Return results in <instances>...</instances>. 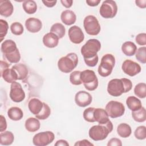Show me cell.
I'll use <instances>...</instances> for the list:
<instances>
[{"instance_id":"obj_1","label":"cell","mask_w":146,"mask_h":146,"mask_svg":"<svg viewBox=\"0 0 146 146\" xmlns=\"http://www.w3.org/2000/svg\"><path fill=\"white\" fill-rule=\"evenodd\" d=\"M132 88V83L128 79H113L108 83L107 92L110 95L117 97L129 92Z\"/></svg>"},{"instance_id":"obj_2","label":"cell","mask_w":146,"mask_h":146,"mask_svg":"<svg viewBox=\"0 0 146 146\" xmlns=\"http://www.w3.org/2000/svg\"><path fill=\"white\" fill-rule=\"evenodd\" d=\"M113 130V124L109 120L104 124H98L92 126L88 132L90 137L94 141L103 140Z\"/></svg>"},{"instance_id":"obj_3","label":"cell","mask_w":146,"mask_h":146,"mask_svg":"<svg viewBox=\"0 0 146 146\" xmlns=\"http://www.w3.org/2000/svg\"><path fill=\"white\" fill-rule=\"evenodd\" d=\"M78 57L76 54L70 52L60 58L58 62V67L64 73L71 72L78 65Z\"/></svg>"},{"instance_id":"obj_4","label":"cell","mask_w":146,"mask_h":146,"mask_svg":"<svg viewBox=\"0 0 146 146\" xmlns=\"http://www.w3.org/2000/svg\"><path fill=\"white\" fill-rule=\"evenodd\" d=\"M115 64V58L111 54L104 55L101 59V62L98 67V73L103 77L109 76L113 70Z\"/></svg>"},{"instance_id":"obj_5","label":"cell","mask_w":146,"mask_h":146,"mask_svg":"<svg viewBox=\"0 0 146 146\" xmlns=\"http://www.w3.org/2000/svg\"><path fill=\"white\" fill-rule=\"evenodd\" d=\"M101 43L96 39H90L81 48V54L84 59H89L97 55L100 50Z\"/></svg>"},{"instance_id":"obj_6","label":"cell","mask_w":146,"mask_h":146,"mask_svg":"<svg viewBox=\"0 0 146 146\" xmlns=\"http://www.w3.org/2000/svg\"><path fill=\"white\" fill-rule=\"evenodd\" d=\"M80 79L85 88L88 91H94L98 87V79L92 70H86L82 71Z\"/></svg>"},{"instance_id":"obj_7","label":"cell","mask_w":146,"mask_h":146,"mask_svg":"<svg viewBox=\"0 0 146 146\" xmlns=\"http://www.w3.org/2000/svg\"><path fill=\"white\" fill-rule=\"evenodd\" d=\"M117 12V6L115 1L112 0H106L102 3L99 13L104 18H113Z\"/></svg>"},{"instance_id":"obj_8","label":"cell","mask_w":146,"mask_h":146,"mask_svg":"<svg viewBox=\"0 0 146 146\" xmlns=\"http://www.w3.org/2000/svg\"><path fill=\"white\" fill-rule=\"evenodd\" d=\"M83 26L86 33L90 35H98L101 30L100 25L97 18L94 15H88L83 21Z\"/></svg>"},{"instance_id":"obj_9","label":"cell","mask_w":146,"mask_h":146,"mask_svg":"<svg viewBox=\"0 0 146 146\" xmlns=\"http://www.w3.org/2000/svg\"><path fill=\"white\" fill-rule=\"evenodd\" d=\"M105 110L110 117L116 118L123 115L125 107L121 102L112 100L107 104Z\"/></svg>"},{"instance_id":"obj_10","label":"cell","mask_w":146,"mask_h":146,"mask_svg":"<svg viewBox=\"0 0 146 146\" xmlns=\"http://www.w3.org/2000/svg\"><path fill=\"white\" fill-rule=\"evenodd\" d=\"M55 139V135L51 131H44L34 135L33 143L36 146H45L51 143Z\"/></svg>"},{"instance_id":"obj_11","label":"cell","mask_w":146,"mask_h":146,"mask_svg":"<svg viewBox=\"0 0 146 146\" xmlns=\"http://www.w3.org/2000/svg\"><path fill=\"white\" fill-rule=\"evenodd\" d=\"M9 95L10 99L16 103L21 102L25 98V93L21 84L16 81L12 83L10 86Z\"/></svg>"},{"instance_id":"obj_12","label":"cell","mask_w":146,"mask_h":146,"mask_svg":"<svg viewBox=\"0 0 146 146\" xmlns=\"http://www.w3.org/2000/svg\"><path fill=\"white\" fill-rule=\"evenodd\" d=\"M121 68L125 74L130 76H134L141 71V67L137 63L128 59L123 62Z\"/></svg>"},{"instance_id":"obj_13","label":"cell","mask_w":146,"mask_h":146,"mask_svg":"<svg viewBox=\"0 0 146 146\" xmlns=\"http://www.w3.org/2000/svg\"><path fill=\"white\" fill-rule=\"evenodd\" d=\"M68 36L70 41L75 44H80L84 39L82 29L78 26H73L69 29Z\"/></svg>"},{"instance_id":"obj_14","label":"cell","mask_w":146,"mask_h":146,"mask_svg":"<svg viewBox=\"0 0 146 146\" xmlns=\"http://www.w3.org/2000/svg\"><path fill=\"white\" fill-rule=\"evenodd\" d=\"M75 102L78 106L85 107L91 103L92 96L87 91H80L75 96Z\"/></svg>"},{"instance_id":"obj_15","label":"cell","mask_w":146,"mask_h":146,"mask_svg":"<svg viewBox=\"0 0 146 146\" xmlns=\"http://www.w3.org/2000/svg\"><path fill=\"white\" fill-rule=\"evenodd\" d=\"M26 29L31 33L39 32L42 27V22L38 18L31 17L26 19L25 22Z\"/></svg>"},{"instance_id":"obj_16","label":"cell","mask_w":146,"mask_h":146,"mask_svg":"<svg viewBox=\"0 0 146 146\" xmlns=\"http://www.w3.org/2000/svg\"><path fill=\"white\" fill-rule=\"evenodd\" d=\"M94 117L95 121H97L99 124H104L110 120L107 112L103 108H95L94 111Z\"/></svg>"},{"instance_id":"obj_17","label":"cell","mask_w":146,"mask_h":146,"mask_svg":"<svg viewBox=\"0 0 146 146\" xmlns=\"http://www.w3.org/2000/svg\"><path fill=\"white\" fill-rule=\"evenodd\" d=\"M14 7L10 1H0V14L5 17H9L13 13Z\"/></svg>"},{"instance_id":"obj_18","label":"cell","mask_w":146,"mask_h":146,"mask_svg":"<svg viewBox=\"0 0 146 146\" xmlns=\"http://www.w3.org/2000/svg\"><path fill=\"white\" fill-rule=\"evenodd\" d=\"M43 43L47 47L54 48L59 43V38L55 34L50 32L43 36Z\"/></svg>"},{"instance_id":"obj_19","label":"cell","mask_w":146,"mask_h":146,"mask_svg":"<svg viewBox=\"0 0 146 146\" xmlns=\"http://www.w3.org/2000/svg\"><path fill=\"white\" fill-rule=\"evenodd\" d=\"M43 107V102H42L37 98H32L28 103V107L30 111L33 115H38L42 111Z\"/></svg>"},{"instance_id":"obj_20","label":"cell","mask_w":146,"mask_h":146,"mask_svg":"<svg viewBox=\"0 0 146 146\" xmlns=\"http://www.w3.org/2000/svg\"><path fill=\"white\" fill-rule=\"evenodd\" d=\"M60 18L63 23L66 25L70 26L74 24L76 22V16L73 11L66 10L62 13Z\"/></svg>"},{"instance_id":"obj_21","label":"cell","mask_w":146,"mask_h":146,"mask_svg":"<svg viewBox=\"0 0 146 146\" xmlns=\"http://www.w3.org/2000/svg\"><path fill=\"white\" fill-rule=\"evenodd\" d=\"M11 68L15 71L18 80H23L27 76L29 71L26 65L22 63H18L14 65Z\"/></svg>"},{"instance_id":"obj_22","label":"cell","mask_w":146,"mask_h":146,"mask_svg":"<svg viewBox=\"0 0 146 146\" xmlns=\"http://www.w3.org/2000/svg\"><path fill=\"white\" fill-rule=\"evenodd\" d=\"M17 48L15 42L11 39L5 40L1 44V51L5 55L14 52Z\"/></svg>"},{"instance_id":"obj_23","label":"cell","mask_w":146,"mask_h":146,"mask_svg":"<svg viewBox=\"0 0 146 146\" xmlns=\"http://www.w3.org/2000/svg\"><path fill=\"white\" fill-rule=\"evenodd\" d=\"M26 129L30 132H34L40 128V124L36 117H29L25 121Z\"/></svg>"},{"instance_id":"obj_24","label":"cell","mask_w":146,"mask_h":146,"mask_svg":"<svg viewBox=\"0 0 146 146\" xmlns=\"http://www.w3.org/2000/svg\"><path fill=\"white\" fill-rule=\"evenodd\" d=\"M7 116L12 120L18 121L22 119L23 113L22 110L17 107L10 108L7 111Z\"/></svg>"},{"instance_id":"obj_25","label":"cell","mask_w":146,"mask_h":146,"mask_svg":"<svg viewBox=\"0 0 146 146\" xmlns=\"http://www.w3.org/2000/svg\"><path fill=\"white\" fill-rule=\"evenodd\" d=\"M121 50L123 54L127 56H133L137 50L136 44L131 41L124 42L121 46Z\"/></svg>"},{"instance_id":"obj_26","label":"cell","mask_w":146,"mask_h":146,"mask_svg":"<svg viewBox=\"0 0 146 146\" xmlns=\"http://www.w3.org/2000/svg\"><path fill=\"white\" fill-rule=\"evenodd\" d=\"M126 104L128 108L132 111H137L142 107L141 101L133 96H131L127 98Z\"/></svg>"},{"instance_id":"obj_27","label":"cell","mask_w":146,"mask_h":146,"mask_svg":"<svg viewBox=\"0 0 146 146\" xmlns=\"http://www.w3.org/2000/svg\"><path fill=\"white\" fill-rule=\"evenodd\" d=\"M1 76L3 80L9 83H12L18 80L15 71L12 68H7L1 72Z\"/></svg>"},{"instance_id":"obj_28","label":"cell","mask_w":146,"mask_h":146,"mask_svg":"<svg viewBox=\"0 0 146 146\" xmlns=\"http://www.w3.org/2000/svg\"><path fill=\"white\" fill-rule=\"evenodd\" d=\"M14 140L13 133L9 131L2 132L0 134V144L2 145H11Z\"/></svg>"},{"instance_id":"obj_29","label":"cell","mask_w":146,"mask_h":146,"mask_svg":"<svg viewBox=\"0 0 146 146\" xmlns=\"http://www.w3.org/2000/svg\"><path fill=\"white\" fill-rule=\"evenodd\" d=\"M117 132L120 137L123 138H127L131 135L132 130L130 125L128 124L121 123L117 126Z\"/></svg>"},{"instance_id":"obj_30","label":"cell","mask_w":146,"mask_h":146,"mask_svg":"<svg viewBox=\"0 0 146 146\" xmlns=\"http://www.w3.org/2000/svg\"><path fill=\"white\" fill-rule=\"evenodd\" d=\"M50 32L54 33L59 38V39H60L65 35L66 29L62 24L60 23H56L51 26Z\"/></svg>"},{"instance_id":"obj_31","label":"cell","mask_w":146,"mask_h":146,"mask_svg":"<svg viewBox=\"0 0 146 146\" xmlns=\"http://www.w3.org/2000/svg\"><path fill=\"white\" fill-rule=\"evenodd\" d=\"M22 7L24 11L29 14H34L37 10L36 3L33 0L25 1L23 2Z\"/></svg>"},{"instance_id":"obj_32","label":"cell","mask_w":146,"mask_h":146,"mask_svg":"<svg viewBox=\"0 0 146 146\" xmlns=\"http://www.w3.org/2000/svg\"><path fill=\"white\" fill-rule=\"evenodd\" d=\"M132 116L135 121L142 123L145 121L146 120V111L144 107H142L139 110L132 111Z\"/></svg>"},{"instance_id":"obj_33","label":"cell","mask_w":146,"mask_h":146,"mask_svg":"<svg viewBox=\"0 0 146 146\" xmlns=\"http://www.w3.org/2000/svg\"><path fill=\"white\" fill-rule=\"evenodd\" d=\"M135 94L140 98L146 97V84L144 83H138L134 88Z\"/></svg>"},{"instance_id":"obj_34","label":"cell","mask_w":146,"mask_h":146,"mask_svg":"<svg viewBox=\"0 0 146 146\" xmlns=\"http://www.w3.org/2000/svg\"><path fill=\"white\" fill-rule=\"evenodd\" d=\"M51 113V110L49 106L46 104L45 103H43V107L40 111V112L35 115V117H36L38 119L40 120H45L47 119Z\"/></svg>"},{"instance_id":"obj_35","label":"cell","mask_w":146,"mask_h":146,"mask_svg":"<svg viewBox=\"0 0 146 146\" xmlns=\"http://www.w3.org/2000/svg\"><path fill=\"white\" fill-rule=\"evenodd\" d=\"M136 58L143 64L146 63V47L145 46L139 48L136 51Z\"/></svg>"},{"instance_id":"obj_36","label":"cell","mask_w":146,"mask_h":146,"mask_svg":"<svg viewBox=\"0 0 146 146\" xmlns=\"http://www.w3.org/2000/svg\"><path fill=\"white\" fill-rule=\"evenodd\" d=\"M80 73L81 71H74L70 74V81L72 84L78 86L82 83L80 79Z\"/></svg>"},{"instance_id":"obj_37","label":"cell","mask_w":146,"mask_h":146,"mask_svg":"<svg viewBox=\"0 0 146 146\" xmlns=\"http://www.w3.org/2000/svg\"><path fill=\"white\" fill-rule=\"evenodd\" d=\"M10 30L14 35H21L23 33V27L22 25L19 22H14L10 26Z\"/></svg>"},{"instance_id":"obj_38","label":"cell","mask_w":146,"mask_h":146,"mask_svg":"<svg viewBox=\"0 0 146 146\" xmlns=\"http://www.w3.org/2000/svg\"><path fill=\"white\" fill-rule=\"evenodd\" d=\"M7 60L11 63H17L21 59V55L18 48L14 52L5 55Z\"/></svg>"},{"instance_id":"obj_39","label":"cell","mask_w":146,"mask_h":146,"mask_svg":"<svg viewBox=\"0 0 146 146\" xmlns=\"http://www.w3.org/2000/svg\"><path fill=\"white\" fill-rule=\"evenodd\" d=\"M95 108L94 107H89L86 109L83 113L84 119L90 123H94L95 121V120L94 117V111Z\"/></svg>"},{"instance_id":"obj_40","label":"cell","mask_w":146,"mask_h":146,"mask_svg":"<svg viewBox=\"0 0 146 146\" xmlns=\"http://www.w3.org/2000/svg\"><path fill=\"white\" fill-rule=\"evenodd\" d=\"M135 137L139 140H144L146 138V128L144 125L138 127L134 132Z\"/></svg>"},{"instance_id":"obj_41","label":"cell","mask_w":146,"mask_h":146,"mask_svg":"<svg viewBox=\"0 0 146 146\" xmlns=\"http://www.w3.org/2000/svg\"><path fill=\"white\" fill-rule=\"evenodd\" d=\"M0 25H1V30H0V37H1V42L2 41L3 38L6 36L7 33V30L9 29V25L7 22L3 19H0Z\"/></svg>"},{"instance_id":"obj_42","label":"cell","mask_w":146,"mask_h":146,"mask_svg":"<svg viewBox=\"0 0 146 146\" xmlns=\"http://www.w3.org/2000/svg\"><path fill=\"white\" fill-rule=\"evenodd\" d=\"M135 40L139 45L145 46L146 44V34L144 33L139 34L136 35Z\"/></svg>"},{"instance_id":"obj_43","label":"cell","mask_w":146,"mask_h":146,"mask_svg":"<svg viewBox=\"0 0 146 146\" xmlns=\"http://www.w3.org/2000/svg\"><path fill=\"white\" fill-rule=\"evenodd\" d=\"M98 60H99V57L98 55L91 58L84 59L85 63L89 67H95L97 64L98 62Z\"/></svg>"},{"instance_id":"obj_44","label":"cell","mask_w":146,"mask_h":146,"mask_svg":"<svg viewBox=\"0 0 146 146\" xmlns=\"http://www.w3.org/2000/svg\"><path fill=\"white\" fill-rule=\"evenodd\" d=\"M115 146V145H117V146H121L122 145V143L121 140L119 139L114 137V138H112L111 139L108 143H107V146Z\"/></svg>"},{"instance_id":"obj_45","label":"cell","mask_w":146,"mask_h":146,"mask_svg":"<svg viewBox=\"0 0 146 146\" xmlns=\"http://www.w3.org/2000/svg\"><path fill=\"white\" fill-rule=\"evenodd\" d=\"M75 146H91V145H94V144L91 143H90L88 140L86 139H83L82 140L78 141L76 142L74 144Z\"/></svg>"},{"instance_id":"obj_46","label":"cell","mask_w":146,"mask_h":146,"mask_svg":"<svg viewBox=\"0 0 146 146\" xmlns=\"http://www.w3.org/2000/svg\"><path fill=\"white\" fill-rule=\"evenodd\" d=\"M7 128V123L5 117L3 115H1V123H0V131L3 132Z\"/></svg>"},{"instance_id":"obj_47","label":"cell","mask_w":146,"mask_h":146,"mask_svg":"<svg viewBox=\"0 0 146 146\" xmlns=\"http://www.w3.org/2000/svg\"><path fill=\"white\" fill-rule=\"evenodd\" d=\"M135 3L136 6L141 9H145L146 7V0H136Z\"/></svg>"},{"instance_id":"obj_48","label":"cell","mask_w":146,"mask_h":146,"mask_svg":"<svg viewBox=\"0 0 146 146\" xmlns=\"http://www.w3.org/2000/svg\"><path fill=\"white\" fill-rule=\"evenodd\" d=\"M100 2V0H87L86 1L87 4L88 6H92V7L98 6Z\"/></svg>"},{"instance_id":"obj_49","label":"cell","mask_w":146,"mask_h":146,"mask_svg":"<svg viewBox=\"0 0 146 146\" xmlns=\"http://www.w3.org/2000/svg\"><path fill=\"white\" fill-rule=\"evenodd\" d=\"M42 2L44 5L48 7H52L55 5L57 2L56 0L55 1H42Z\"/></svg>"},{"instance_id":"obj_50","label":"cell","mask_w":146,"mask_h":146,"mask_svg":"<svg viewBox=\"0 0 146 146\" xmlns=\"http://www.w3.org/2000/svg\"><path fill=\"white\" fill-rule=\"evenodd\" d=\"M60 2L66 8H70L72 6L73 1L72 0H61Z\"/></svg>"},{"instance_id":"obj_51","label":"cell","mask_w":146,"mask_h":146,"mask_svg":"<svg viewBox=\"0 0 146 146\" xmlns=\"http://www.w3.org/2000/svg\"><path fill=\"white\" fill-rule=\"evenodd\" d=\"M55 146H68L69 145V144L66 141V140H58L56 143L55 144Z\"/></svg>"},{"instance_id":"obj_52","label":"cell","mask_w":146,"mask_h":146,"mask_svg":"<svg viewBox=\"0 0 146 146\" xmlns=\"http://www.w3.org/2000/svg\"><path fill=\"white\" fill-rule=\"evenodd\" d=\"M10 64H8L6 62H4L3 60H1V72H2L5 69H7L9 67Z\"/></svg>"}]
</instances>
